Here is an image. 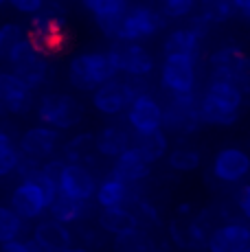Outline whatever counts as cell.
I'll use <instances>...</instances> for the list:
<instances>
[{
  "label": "cell",
  "mask_w": 250,
  "mask_h": 252,
  "mask_svg": "<svg viewBox=\"0 0 250 252\" xmlns=\"http://www.w3.org/2000/svg\"><path fill=\"white\" fill-rule=\"evenodd\" d=\"M211 176L222 184H244L250 176V154L244 147L228 145L215 152L211 160Z\"/></svg>",
  "instance_id": "12"
},
{
  "label": "cell",
  "mask_w": 250,
  "mask_h": 252,
  "mask_svg": "<svg viewBox=\"0 0 250 252\" xmlns=\"http://www.w3.org/2000/svg\"><path fill=\"white\" fill-rule=\"evenodd\" d=\"M167 164H169V169H174L178 173H191L195 169H200L202 154L193 145H176L167 154Z\"/></svg>",
  "instance_id": "29"
},
{
  "label": "cell",
  "mask_w": 250,
  "mask_h": 252,
  "mask_svg": "<svg viewBox=\"0 0 250 252\" xmlns=\"http://www.w3.org/2000/svg\"><path fill=\"white\" fill-rule=\"evenodd\" d=\"M81 2L93 13V18H94V22H97V27L101 29V33L117 42L121 20L129 9L127 0H81Z\"/></svg>",
  "instance_id": "18"
},
{
  "label": "cell",
  "mask_w": 250,
  "mask_h": 252,
  "mask_svg": "<svg viewBox=\"0 0 250 252\" xmlns=\"http://www.w3.org/2000/svg\"><path fill=\"white\" fill-rule=\"evenodd\" d=\"M94 152H97V149H94V134H88V132L77 134V136H73L68 143H66V147H64L66 158L64 160L84 164L86 158H90Z\"/></svg>",
  "instance_id": "31"
},
{
  "label": "cell",
  "mask_w": 250,
  "mask_h": 252,
  "mask_svg": "<svg viewBox=\"0 0 250 252\" xmlns=\"http://www.w3.org/2000/svg\"><path fill=\"white\" fill-rule=\"evenodd\" d=\"M60 147V132L49 127V125H35L22 132L18 138V149L25 158L37 162H46L53 158V154Z\"/></svg>",
  "instance_id": "16"
},
{
  "label": "cell",
  "mask_w": 250,
  "mask_h": 252,
  "mask_svg": "<svg viewBox=\"0 0 250 252\" xmlns=\"http://www.w3.org/2000/svg\"><path fill=\"white\" fill-rule=\"evenodd\" d=\"M235 204H237L239 215L244 217V221L250 224V182L242 184L237 189V195H235Z\"/></svg>",
  "instance_id": "36"
},
{
  "label": "cell",
  "mask_w": 250,
  "mask_h": 252,
  "mask_svg": "<svg viewBox=\"0 0 250 252\" xmlns=\"http://www.w3.org/2000/svg\"><path fill=\"white\" fill-rule=\"evenodd\" d=\"M160 86L174 94H193L198 86V60L185 55H165L160 64Z\"/></svg>",
  "instance_id": "10"
},
{
  "label": "cell",
  "mask_w": 250,
  "mask_h": 252,
  "mask_svg": "<svg viewBox=\"0 0 250 252\" xmlns=\"http://www.w3.org/2000/svg\"><path fill=\"white\" fill-rule=\"evenodd\" d=\"M150 173H152V164L147 162L145 158L141 156V152L132 145L127 152H123L119 158H114L110 176L119 178L121 182L129 184V187H136V184L145 182L147 178H150Z\"/></svg>",
  "instance_id": "21"
},
{
  "label": "cell",
  "mask_w": 250,
  "mask_h": 252,
  "mask_svg": "<svg viewBox=\"0 0 250 252\" xmlns=\"http://www.w3.org/2000/svg\"><path fill=\"white\" fill-rule=\"evenodd\" d=\"M136 92H134L132 84L127 79H112L108 84L99 86L93 92V108L103 116H119L123 112H127L129 103L134 101Z\"/></svg>",
  "instance_id": "13"
},
{
  "label": "cell",
  "mask_w": 250,
  "mask_h": 252,
  "mask_svg": "<svg viewBox=\"0 0 250 252\" xmlns=\"http://www.w3.org/2000/svg\"><path fill=\"white\" fill-rule=\"evenodd\" d=\"M2 114H4V110H2V108H0V116H2Z\"/></svg>",
  "instance_id": "42"
},
{
  "label": "cell",
  "mask_w": 250,
  "mask_h": 252,
  "mask_svg": "<svg viewBox=\"0 0 250 252\" xmlns=\"http://www.w3.org/2000/svg\"><path fill=\"white\" fill-rule=\"evenodd\" d=\"M246 252H250V248H248V250H246Z\"/></svg>",
  "instance_id": "43"
},
{
  "label": "cell",
  "mask_w": 250,
  "mask_h": 252,
  "mask_svg": "<svg viewBox=\"0 0 250 252\" xmlns=\"http://www.w3.org/2000/svg\"><path fill=\"white\" fill-rule=\"evenodd\" d=\"M108 53L117 72L125 75L127 79H147L156 70L152 51L136 42H114Z\"/></svg>",
  "instance_id": "9"
},
{
  "label": "cell",
  "mask_w": 250,
  "mask_h": 252,
  "mask_svg": "<svg viewBox=\"0 0 250 252\" xmlns=\"http://www.w3.org/2000/svg\"><path fill=\"white\" fill-rule=\"evenodd\" d=\"M4 2H9V0H0V7H2V4H4Z\"/></svg>",
  "instance_id": "41"
},
{
  "label": "cell",
  "mask_w": 250,
  "mask_h": 252,
  "mask_svg": "<svg viewBox=\"0 0 250 252\" xmlns=\"http://www.w3.org/2000/svg\"><path fill=\"white\" fill-rule=\"evenodd\" d=\"M246 96L248 94L239 86L209 77L204 90L198 96L202 125H211V127H230V125H235L242 119Z\"/></svg>",
  "instance_id": "1"
},
{
  "label": "cell",
  "mask_w": 250,
  "mask_h": 252,
  "mask_svg": "<svg viewBox=\"0 0 250 252\" xmlns=\"http://www.w3.org/2000/svg\"><path fill=\"white\" fill-rule=\"evenodd\" d=\"M134 147L141 152V156L145 158L150 164L162 160L169 154V136L165 129L152 134H143V136H134Z\"/></svg>",
  "instance_id": "27"
},
{
  "label": "cell",
  "mask_w": 250,
  "mask_h": 252,
  "mask_svg": "<svg viewBox=\"0 0 250 252\" xmlns=\"http://www.w3.org/2000/svg\"><path fill=\"white\" fill-rule=\"evenodd\" d=\"M0 252H40L33 239H16V241H9V244H2Z\"/></svg>",
  "instance_id": "38"
},
{
  "label": "cell",
  "mask_w": 250,
  "mask_h": 252,
  "mask_svg": "<svg viewBox=\"0 0 250 252\" xmlns=\"http://www.w3.org/2000/svg\"><path fill=\"white\" fill-rule=\"evenodd\" d=\"M97 224L101 232H108L114 239L123 235H129V232L141 228V221H138L136 213L127 206H119V208H101Z\"/></svg>",
  "instance_id": "23"
},
{
  "label": "cell",
  "mask_w": 250,
  "mask_h": 252,
  "mask_svg": "<svg viewBox=\"0 0 250 252\" xmlns=\"http://www.w3.org/2000/svg\"><path fill=\"white\" fill-rule=\"evenodd\" d=\"M49 213H51V220L60 221V224H64V226H70V224H77V221L84 220L86 213H88V204L60 193V195L53 200V204L49 206Z\"/></svg>",
  "instance_id": "26"
},
{
  "label": "cell",
  "mask_w": 250,
  "mask_h": 252,
  "mask_svg": "<svg viewBox=\"0 0 250 252\" xmlns=\"http://www.w3.org/2000/svg\"><path fill=\"white\" fill-rule=\"evenodd\" d=\"M250 248V224L228 220L215 226L206 239V252H246Z\"/></svg>",
  "instance_id": "14"
},
{
  "label": "cell",
  "mask_w": 250,
  "mask_h": 252,
  "mask_svg": "<svg viewBox=\"0 0 250 252\" xmlns=\"http://www.w3.org/2000/svg\"><path fill=\"white\" fill-rule=\"evenodd\" d=\"M22 160V154L18 149L13 136L7 129H0V178L18 171V164Z\"/></svg>",
  "instance_id": "30"
},
{
  "label": "cell",
  "mask_w": 250,
  "mask_h": 252,
  "mask_svg": "<svg viewBox=\"0 0 250 252\" xmlns=\"http://www.w3.org/2000/svg\"><path fill=\"white\" fill-rule=\"evenodd\" d=\"M206 66L211 79L230 81L250 94V55L246 51L233 44L213 48L206 57Z\"/></svg>",
  "instance_id": "3"
},
{
  "label": "cell",
  "mask_w": 250,
  "mask_h": 252,
  "mask_svg": "<svg viewBox=\"0 0 250 252\" xmlns=\"http://www.w3.org/2000/svg\"><path fill=\"white\" fill-rule=\"evenodd\" d=\"M9 206H11L25 221L40 220V217L49 211V202H46L44 193H42L33 182H27V180H20V184L13 189Z\"/></svg>",
  "instance_id": "19"
},
{
  "label": "cell",
  "mask_w": 250,
  "mask_h": 252,
  "mask_svg": "<svg viewBox=\"0 0 250 252\" xmlns=\"http://www.w3.org/2000/svg\"><path fill=\"white\" fill-rule=\"evenodd\" d=\"M25 220L11 206H0V244H9L22 237Z\"/></svg>",
  "instance_id": "32"
},
{
  "label": "cell",
  "mask_w": 250,
  "mask_h": 252,
  "mask_svg": "<svg viewBox=\"0 0 250 252\" xmlns=\"http://www.w3.org/2000/svg\"><path fill=\"white\" fill-rule=\"evenodd\" d=\"M29 40L46 55L60 51L66 42L64 9L57 7V4H51V7L42 9L37 16H33L31 27H29Z\"/></svg>",
  "instance_id": "6"
},
{
  "label": "cell",
  "mask_w": 250,
  "mask_h": 252,
  "mask_svg": "<svg viewBox=\"0 0 250 252\" xmlns=\"http://www.w3.org/2000/svg\"><path fill=\"white\" fill-rule=\"evenodd\" d=\"M97 187L99 182L94 178V173L90 171V167L77 162H66L64 171L60 176V182H57V189H60L62 195H68L73 200L86 202V204L90 200H94Z\"/></svg>",
  "instance_id": "15"
},
{
  "label": "cell",
  "mask_w": 250,
  "mask_h": 252,
  "mask_svg": "<svg viewBox=\"0 0 250 252\" xmlns=\"http://www.w3.org/2000/svg\"><path fill=\"white\" fill-rule=\"evenodd\" d=\"M200 105L198 94H174L169 96L165 105V119H162V129L167 134L176 136H191L200 129Z\"/></svg>",
  "instance_id": "8"
},
{
  "label": "cell",
  "mask_w": 250,
  "mask_h": 252,
  "mask_svg": "<svg viewBox=\"0 0 250 252\" xmlns=\"http://www.w3.org/2000/svg\"><path fill=\"white\" fill-rule=\"evenodd\" d=\"M25 37H29V33L25 31V27L18 22H4L0 24V60L7 62L9 53L13 51V46L20 44Z\"/></svg>",
  "instance_id": "33"
},
{
  "label": "cell",
  "mask_w": 250,
  "mask_h": 252,
  "mask_svg": "<svg viewBox=\"0 0 250 252\" xmlns=\"http://www.w3.org/2000/svg\"><path fill=\"white\" fill-rule=\"evenodd\" d=\"M64 252H93V250L86 248V246H73V248H68V250H64Z\"/></svg>",
  "instance_id": "40"
},
{
  "label": "cell",
  "mask_w": 250,
  "mask_h": 252,
  "mask_svg": "<svg viewBox=\"0 0 250 252\" xmlns=\"http://www.w3.org/2000/svg\"><path fill=\"white\" fill-rule=\"evenodd\" d=\"M117 68L110 60L108 51L79 53L68 62V84L79 92L93 94L99 86L117 79Z\"/></svg>",
  "instance_id": "2"
},
{
  "label": "cell",
  "mask_w": 250,
  "mask_h": 252,
  "mask_svg": "<svg viewBox=\"0 0 250 252\" xmlns=\"http://www.w3.org/2000/svg\"><path fill=\"white\" fill-rule=\"evenodd\" d=\"M73 241L75 237L68 226L55 220H42L33 228V244L40 248V252H64L73 248Z\"/></svg>",
  "instance_id": "20"
},
{
  "label": "cell",
  "mask_w": 250,
  "mask_h": 252,
  "mask_svg": "<svg viewBox=\"0 0 250 252\" xmlns=\"http://www.w3.org/2000/svg\"><path fill=\"white\" fill-rule=\"evenodd\" d=\"M125 119H127V127L132 129L134 136L160 132L162 119H165V105L152 92H143V94L134 96V101L125 112Z\"/></svg>",
  "instance_id": "11"
},
{
  "label": "cell",
  "mask_w": 250,
  "mask_h": 252,
  "mask_svg": "<svg viewBox=\"0 0 250 252\" xmlns=\"http://www.w3.org/2000/svg\"><path fill=\"white\" fill-rule=\"evenodd\" d=\"M9 4H11L16 11L25 13V16H37V13L44 9V0H9Z\"/></svg>",
  "instance_id": "37"
},
{
  "label": "cell",
  "mask_w": 250,
  "mask_h": 252,
  "mask_svg": "<svg viewBox=\"0 0 250 252\" xmlns=\"http://www.w3.org/2000/svg\"><path fill=\"white\" fill-rule=\"evenodd\" d=\"M35 112L42 125H49V127L62 132V129H73L81 123L84 105L73 94H66V92H46L37 101Z\"/></svg>",
  "instance_id": "4"
},
{
  "label": "cell",
  "mask_w": 250,
  "mask_h": 252,
  "mask_svg": "<svg viewBox=\"0 0 250 252\" xmlns=\"http://www.w3.org/2000/svg\"><path fill=\"white\" fill-rule=\"evenodd\" d=\"M114 248H117V252H154L150 237L141 228L129 232V235L117 237L114 239Z\"/></svg>",
  "instance_id": "35"
},
{
  "label": "cell",
  "mask_w": 250,
  "mask_h": 252,
  "mask_svg": "<svg viewBox=\"0 0 250 252\" xmlns=\"http://www.w3.org/2000/svg\"><path fill=\"white\" fill-rule=\"evenodd\" d=\"M198 13L206 22L226 24L237 16V2L235 0H198Z\"/></svg>",
  "instance_id": "28"
},
{
  "label": "cell",
  "mask_w": 250,
  "mask_h": 252,
  "mask_svg": "<svg viewBox=\"0 0 250 252\" xmlns=\"http://www.w3.org/2000/svg\"><path fill=\"white\" fill-rule=\"evenodd\" d=\"M165 27H167V18L160 13V9H154L150 4H134L123 16L117 42L143 44L145 40H152L154 35H158Z\"/></svg>",
  "instance_id": "7"
},
{
  "label": "cell",
  "mask_w": 250,
  "mask_h": 252,
  "mask_svg": "<svg viewBox=\"0 0 250 252\" xmlns=\"http://www.w3.org/2000/svg\"><path fill=\"white\" fill-rule=\"evenodd\" d=\"M132 189L129 184L121 182L119 178L108 176L105 180L99 182L97 187V195L94 202L99 204V208H119V206H127L129 202H136V197L132 195Z\"/></svg>",
  "instance_id": "25"
},
{
  "label": "cell",
  "mask_w": 250,
  "mask_h": 252,
  "mask_svg": "<svg viewBox=\"0 0 250 252\" xmlns=\"http://www.w3.org/2000/svg\"><path fill=\"white\" fill-rule=\"evenodd\" d=\"M7 64L11 66V72H16L31 90H37L49 79V55L42 53L29 37L13 46V51L7 57Z\"/></svg>",
  "instance_id": "5"
},
{
  "label": "cell",
  "mask_w": 250,
  "mask_h": 252,
  "mask_svg": "<svg viewBox=\"0 0 250 252\" xmlns=\"http://www.w3.org/2000/svg\"><path fill=\"white\" fill-rule=\"evenodd\" d=\"M202 44H204V37H200L193 29L185 24V27H178L167 33L165 42H162V55H185L198 60Z\"/></svg>",
  "instance_id": "24"
},
{
  "label": "cell",
  "mask_w": 250,
  "mask_h": 252,
  "mask_svg": "<svg viewBox=\"0 0 250 252\" xmlns=\"http://www.w3.org/2000/svg\"><path fill=\"white\" fill-rule=\"evenodd\" d=\"M237 2V16L250 20V0H235Z\"/></svg>",
  "instance_id": "39"
},
{
  "label": "cell",
  "mask_w": 250,
  "mask_h": 252,
  "mask_svg": "<svg viewBox=\"0 0 250 252\" xmlns=\"http://www.w3.org/2000/svg\"><path fill=\"white\" fill-rule=\"evenodd\" d=\"M198 9V0H160V13L167 20H189Z\"/></svg>",
  "instance_id": "34"
},
{
  "label": "cell",
  "mask_w": 250,
  "mask_h": 252,
  "mask_svg": "<svg viewBox=\"0 0 250 252\" xmlns=\"http://www.w3.org/2000/svg\"><path fill=\"white\" fill-rule=\"evenodd\" d=\"M0 108L16 116L31 112L33 108V90L11 70L0 72Z\"/></svg>",
  "instance_id": "17"
},
{
  "label": "cell",
  "mask_w": 250,
  "mask_h": 252,
  "mask_svg": "<svg viewBox=\"0 0 250 252\" xmlns=\"http://www.w3.org/2000/svg\"><path fill=\"white\" fill-rule=\"evenodd\" d=\"M134 145V134L127 127L119 123L105 125L94 134V149H97L99 156L103 158H119L123 152H127Z\"/></svg>",
  "instance_id": "22"
}]
</instances>
